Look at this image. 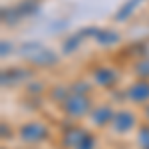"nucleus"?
<instances>
[{
  "label": "nucleus",
  "instance_id": "obj_1",
  "mask_svg": "<svg viewBox=\"0 0 149 149\" xmlns=\"http://www.w3.org/2000/svg\"><path fill=\"white\" fill-rule=\"evenodd\" d=\"M66 115L70 117H84L86 113L92 111V102L88 97V93H78V92H70V95L62 103Z\"/></svg>",
  "mask_w": 149,
  "mask_h": 149
},
{
  "label": "nucleus",
  "instance_id": "obj_2",
  "mask_svg": "<svg viewBox=\"0 0 149 149\" xmlns=\"http://www.w3.org/2000/svg\"><path fill=\"white\" fill-rule=\"evenodd\" d=\"M22 56L26 60H30L32 64H38V66H52L58 60V56L54 52H50L48 48L40 46V44H26V46H22Z\"/></svg>",
  "mask_w": 149,
  "mask_h": 149
},
{
  "label": "nucleus",
  "instance_id": "obj_3",
  "mask_svg": "<svg viewBox=\"0 0 149 149\" xmlns=\"http://www.w3.org/2000/svg\"><path fill=\"white\" fill-rule=\"evenodd\" d=\"M18 135H20V139H22L24 143L36 145V143L48 139V127L44 125V123H40V121L24 123V125L20 127V131H18Z\"/></svg>",
  "mask_w": 149,
  "mask_h": 149
},
{
  "label": "nucleus",
  "instance_id": "obj_4",
  "mask_svg": "<svg viewBox=\"0 0 149 149\" xmlns=\"http://www.w3.org/2000/svg\"><path fill=\"white\" fill-rule=\"evenodd\" d=\"M135 115L131 113L129 109H119V111H115L113 113V119H111V129H113L115 133H127L129 129H133L135 127Z\"/></svg>",
  "mask_w": 149,
  "mask_h": 149
},
{
  "label": "nucleus",
  "instance_id": "obj_5",
  "mask_svg": "<svg viewBox=\"0 0 149 149\" xmlns=\"http://www.w3.org/2000/svg\"><path fill=\"white\" fill-rule=\"evenodd\" d=\"M127 97L135 103L149 102V80H137L127 88Z\"/></svg>",
  "mask_w": 149,
  "mask_h": 149
},
{
  "label": "nucleus",
  "instance_id": "obj_6",
  "mask_svg": "<svg viewBox=\"0 0 149 149\" xmlns=\"http://www.w3.org/2000/svg\"><path fill=\"white\" fill-rule=\"evenodd\" d=\"M93 81L102 88H111L117 84V74L107 66H100V68L93 70Z\"/></svg>",
  "mask_w": 149,
  "mask_h": 149
},
{
  "label": "nucleus",
  "instance_id": "obj_7",
  "mask_svg": "<svg viewBox=\"0 0 149 149\" xmlns=\"http://www.w3.org/2000/svg\"><path fill=\"white\" fill-rule=\"evenodd\" d=\"M86 133H88V131H84L80 127H66L62 141H64V145L68 149H76L81 143V139L86 137Z\"/></svg>",
  "mask_w": 149,
  "mask_h": 149
},
{
  "label": "nucleus",
  "instance_id": "obj_8",
  "mask_svg": "<svg viewBox=\"0 0 149 149\" xmlns=\"http://www.w3.org/2000/svg\"><path fill=\"white\" fill-rule=\"evenodd\" d=\"M113 109L109 107V105H100V107H95L93 111H90V115H92V121L95 123V125H107V123H111V119H113Z\"/></svg>",
  "mask_w": 149,
  "mask_h": 149
},
{
  "label": "nucleus",
  "instance_id": "obj_9",
  "mask_svg": "<svg viewBox=\"0 0 149 149\" xmlns=\"http://www.w3.org/2000/svg\"><path fill=\"white\" fill-rule=\"evenodd\" d=\"M95 40L103 44V46H109V44H115V42H119V36L113 34L111 30H102V32H95Z\"/></svg>",
  "mask_w": 149,
  "mask_h": 149
},
{
  "label": "nucleus",
  "instance_id": "obj_10",
  "mask_svg": "<svg viewBox=\"0 0 149 149\" xmlns=\"http://www.w3.org/2000/svg\"><path fill=\"white\" fill-rule=\"evenodd\" d=\"M137 143L141 149H149V125L139 127L137 131Z\"/></svg>",
  "mask_w": 149,
  "mask_h": 149
},
{
  "label": "nucleus",
  "instance_id": "obj_11",
  "mask_svg": "<svg viewBox=\"0 0 149 149\" xmlns=\"http://www.w3.org/2000/svg\"><path fill=\"white\" fill-rule=\"evenodd\" d=\"M135 74L141 80H149V60H139L135 64Z\"/></svg>",
  "mask_w": 149,
  "mask_h": 149
},
{
  "label": "nucleus",
  "instance_id": "obj_12",
  "mask_svg": "<svg viewBox=\"0 0 149 149\" xmlns=\"http://www.w3.org/2000/svg\"><path fill=\"white\" fill-rule=\"evenodd\" d=\"M139 2H141V0H129V2H127L125 6H123V8H121V10L117 12V16H115V18H117V20H125L127 16H129V12L133 10V8H135V6H137Z\"/></svg>",
  "mask_w": 149,
  "mask_h": 149
},
{
  "label": "nucleus",
  "instance_id": "obj_13",
  "mask_svg": "<svg viewBox=\"0 0 149 149\" xmlns=\"http://www.w3.org/2000/svg\"><path fill=\"white\" fill-rule=\"evenodd\" d=\"M76 149H93V137L90 135V133H86V137L81 139V143Z\"/></svg>",
  "mask_w": 149,
  "mask_h": 149
},
{
  "label": "nucleus",
  "instance_id": "obj_14",
  "mask_svg": "<svg viewBox=\"0 0 149 149\" xmlns=\"http://www.w3.org/2000/svg\"><path fill=\"white\" fill-rule=\"evenodd\" d=\"M145 117H147V119H149V105H147V107H145Z\"/></svg>",
  "mask_w": 149,
  "mask_h": 149
}]
</instances>
